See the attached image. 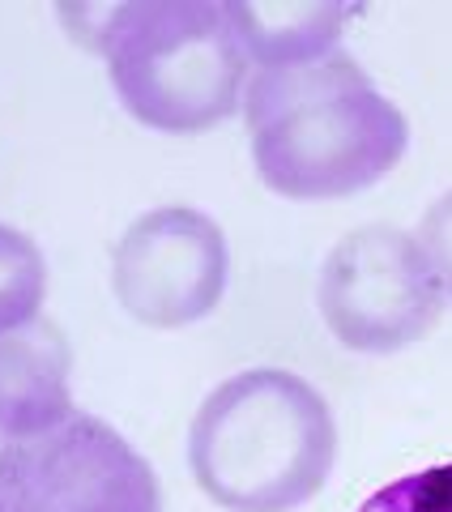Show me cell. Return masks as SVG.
<instances>
[{"label": "cell", "mask_w": 452, "mask_h": 512, "mask_svg": "<svg viewBox=\"0 0 452 512\" xmlns=\"http://www.w3.org/2000/svg\"><path fill=\"white\" fill-rule=\"evenodd\" d=\"M99 52L128 116L158 133H205L244 103L248 52L209 0L116 5Z\"/></svg>", "instance_id": "3"}, {"label": "cell", "mask_w": 452, "mask_h": 512, "mask_svg": "<svg viewBox=\"0 0 452 512\" xmlns=\"http://www.w3.org/2000/svg\"><path fill=\"white\" fill-rule=\"evenodd\" d=\"M252 163L290 201H337L389 175L410 124L346 52L256 69L244 94Z\"/></svg>", "instance_id": "1"}, {"label": "cell", "mask_w": 452, "mask_h": 512, "mask_svg": "<svg viewBox=\"0 0 452 512\" xmlns=\"http://www.w3.org/2000/svg\"><path fill=\"white\" fill-rule=\"evenodd\" d=\"M47 295V265L30 235L0 222V333L30 325Z\"/></svg>", "instance_id": "9"}, {"label": "cell", "mask_w": 452, "mask_h": 512, "mask_svg": "<svg viewBox=\"0 0 452 512\" xmlns=\"http://www.w3.org/2000/svg\"><path fill=\"white\" fill-rule=\"evenodd\" d=\"M316 303L346 350L393 355L440 320L444 291L410 231L371 222L325 256Z\"/></svg>", "instance_id": "5"}, {"label": "cell", "mask_w": 452, "mask_h": 512, "mask_svg": "<svg viewBox=\"0 0 452 512\" xmlns=\"http://www.w3.org/2000/svg\"><path fill=\"white\" fill-rule=\"evenodd\" d=\"M0 512H163V491L116 427L73 410L35 436H0Z\"/></svg>", "instance_id": "4"}, {"label": "cell", "mask_w": 452, "mask_h": 512, "mask_svg": "<svg viewBox=\"0 0 452 512\" xmlns=\"http://www.w3.org/2000/svg\"><path fill=\"white\" fill-rule=\"evenodd\" d=\"M226 235L192 205L141 214L111 252V291L120 308L150 329L205 320L226 291Z\"/></svg>", "instance_id": "6"}, {"label": "cell", "mask_w": 452, "mask_h": 512, "mask_svg": "<svg viewBox=\"0 0 452 512\" xmlns=\"http://www.w3.org/2000/svg\"><path fill=\"white\" fill-rule=\"evenodd\" d=\"M337 457L333 410L303 376L252 367L222 380L188 431L197 487L226 512H295Z\"/></svg>", "instance_id": "2"}, {"label": "cell", "mask_w": 452, "mask_h": 512, "mask_svg": "<svg viewBox=\"0 0 452 512\" xmlns=\"http://www.w3.org/2000/svg\"><path fill=\"white\" fill-rule=\"evenodd\" d=\"M414 239H418V248H423L440 291L452 295V192H444V197L423 214Z\"/></svg>", "instance_id": "11"}, {"label": "cell", "mask_w": 452, "mask_h": 512, "mask_svg": "<svg viewBox=\"0 0 452 512\" xmlns=\"http://www.w3.org/2000/svg\"><path fill=\"white\" fill-rule=\"evenodd\" d=\"M231 18L239 47L261 64V69H278V64H303L337 52L342 26L350 22L346 5H256V0H235L222 5Z\"/></svg>", "instance_id": "8"}, {"label": "cell", "mask_w": 452, "mask_h": 512, "mask_svg": "<svg viewBox=\"0 0 452 512\" xmlns=\"http://www.w3.org/2000/svg\"><path fill=\"white\" fill-rule=\"evenodd\" d=\"M359 512H452V461L371 491Z\"/></svg>", "instance_id": "10"}, {"label": "cell", "mask_w": 452, "mask_h": 512, "mask_svg": "<svg viewBox=\"0 0 452 512\" xmlns=\"http://www.w3.org/2000/svg\"><path fill=\"white\" fill-rule=\"evenodd\" d=\"M73 350L56 320L0 333V436H35L73 414Z\"/></svg>", "instance_id": "7"}]
</instances>
